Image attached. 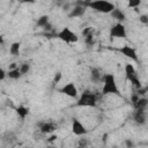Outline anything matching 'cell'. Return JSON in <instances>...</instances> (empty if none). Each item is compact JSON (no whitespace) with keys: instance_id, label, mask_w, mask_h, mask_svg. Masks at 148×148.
I'll return each instance as SVG.
<instances>
[{"instance_id":"1","label":"cell","mask_w":148,"mask_h":148,"mask_svg":"<svg viewBox=\"0 0 148 148\" xmlns=\"http://www.w3.org/2000/svg\"><path fill=\"white\" fill-rule=\"evenodd\" d=\"M102 82H103V87H102V95L103 96H108V95L121 96L113 74H104Z\"/></svg>"},{"instance_id":"2","label":"cell","mask_w":148,"mask_h":148,"mask_svg":"<svg viewBox=\"0 0 148 148\" xmlns=\"http://www.w3.org/2000/svg\"><path fill=\"white\" fill-rule=\"evenodd\" d=\"M97 95L90 90L83 91L77 98L76 106H86V108H95L97 105Z\"/></svg>"},{"instance_id":"3","label":"cell","mask_w":148,"mask_h":148,"mask_svg":"<svg viewBox=\"0 0 148 148\" xmlns=\"http://www.w3.org/2000/svg\"><path fill=\"white\" fill-rule=\"evenodd\" d=\"M87 6L95 12L103 13V14H110V12L116 7L112 2L108 0H91L90 2L87 3Z\"/></svg>"},{"instance_id":"4","label":"cell","mask_w":148,"mask_h":148,"mask_svg":"<svg viewBox=\"0 0 148 148\" xmlns=\"http://www.w3.org/2000/svg\"><path fill=\"white\" fill-rule=\"evenodd\" d=\"M124 71H125V75H126L127 80H128L136 89H139L140 87H142V86H141V81H140V79H139V76H138V74H136V71H135V68H134V66H133L132 64H125Z\"/></svg>"},{"instance_id":"5","label":"cell","mask_w":148,"mask_h":148,"mask_svg":"<svg viewBox=\"0 0 148 148\" xmlns=\"http://www.w3.org/2000/svg\"><path fill=\"white\" fill-rule=\"evenodd\" d=\"M57 37H58L60 40H62V42H65V43H67V44H73V43H76V42L79 40L77 35H76L73 30H71L68 27L62 28V29L57 34Z\"/></svg>"},{"instance_id":"6","label":"cell","mask_w":148,"mask_h":148,"mask_svg":"<svg viewBox=\"0 0 148 148\" xmlns=\"http://www.w3.org/2000/svg\"><path fill=\"white\" fill-rule=\"evenodd\" d=\"M126 35V28L121 22H117L110 29V37L112 38H125Z\"/></svg>"},{"instance_id":"7","label":"cell","mask_w":148,"mask_h":148,"mask_svg":"<svg viewBox=\"0 0 148 148\" xmlns=\"http://www.w3.org/2000/svg\"><path fill=\"white\" fill-rule=\"evenodd\" d=\"M36 126L43 134H52L57 130V124L53 121H39L36 124Z\"/></svg>"},{"instance_id":"8","label":"cell","mask_w":148,"mask_h":148,"mask_svg":"<svg viewBox=\"0 0 148 148\" xmlns=\"http://www.w3.org/2000/svg\"><path fill=\"white\" fill-rule=\"evenodd\" d=\"M59 91H60L61 94L68 96V97H72V98H76V97H77V92H79L76 86H75L73 82L66 83L65 86H62V87L59 89Z\"/></svg>"},{"instance_id":"9","label":"cell","mask_w":148,"mask_h":148,"mask_svg":"<svg viewBox=\"0 0 148 148\" xmlns=\"http://www.w3.org/2000/svg\"><path fill=\"white\" fill-rule=\"evenodd\" d=\"M118 51L126 58H130L131 60L133 61H138V54H136V50L133 47V46H130V45H123L120 49H118Z\"/></svg>"},{"instance_id":"10","label":"cell","mask_w":148,"mask_h":148,"mask_svg":"<svg viewBox=\"0 0 148 148\" xmlns=\"http://www.w3.org/2000/svg\"><path fill=\"white\" fill-rule=\"evenodd\" d=\"M133 120L139 126L145 125L147 123V111H146V109H134Z\"/></svg>"},{"instance_id":"11","label":"cell","mask_w":148,"mask_h":148,"mask_svg":"<svg viewBox=\"0 0 148 148\" xmlns=\"http://www.w3.org/2000/svg\"><path fill=\"white\" fill-rule=\"evenodd\" d=\"M72 132L77 136H82L87 133V128L77 118H73V120H72Z\"/></svg>"},{"instance_id":"12","label":"cell","mask_w":148,"mask_h":148,"mask_svg":"<svg viewBox=\"0 0 148 148\" xmlns=\"http://www.w3.org/2000/svg\"><path fill=\"white\" fill-rule=\"evenodd\" d=\"M89 75H90V81L94 82V83L101 82V81L103 80V76H104L103 72H102L101 68H98V67H91Z\"/></svg>"},{"instance_id":"13","label":"cell","mask_w":148,"mask_h":148,"mask_svg":"<svg viewBox=\"0 0 148 148\" xmlns=\"http://www.w3.org/2000/svg\"><path fill=\"white\" fill-rule=\"evenodd\" d=\"M110 15L112 16V18H114V20H117L118 22H121V23L126 20V15H125V13H124L121 9L116 8V7L110 12Z\"/></svg>"},{"instance_id":"14","label":"cell","mask_w":148,"mask_h":148,"mask_svg":"<svg viewBox=\"0 0 148 148\" xmlns=\"http://www.w3.org/2000/svg\"><path fill=\"white\" fill-rule=\"evenodd\" d=\"M84 12H86L84 6L76 5V6L71 10V13L68 14V17H71V18H73V17H80V16H82V15L84 14Z\"/></svg>"},{"instance_id":"15","label":"cell","mask_w":148,"mask_h":148,"mask_svg":"<svg viewBox=\"0 0 148 148\" xmlns=\"http://www.w3.org/2000/svg\"><path fill=\"white\" fill-rule=\"evenodd\" d=\"M134 109H147L148 105V99L146 97H139L135 102L132 103Z\"/></svg>"},{"instance_id":"16","label":"cell","mask_w":148,"mask_h":148,"mask_svg":"<svg viewBox=\"0 0 148 148\" xmlns=\"http://www.w3.org/2000/svg\"><path fill=\"white\" fill-rule=\"evenodd\" d=\"M7 76H8L9 79H12V80H18V79L22 77V74H21V72L18 71V68L16 67V68L9 69L8 73H7Z\"/></svg>"},{"instance_id":"17","label":"cell","mask_w":148,"mask_h":148,"mask_svg":"<svg viewBox=\"0 0 148 148\" xmlns=\"http://www.w3.org/2000/svg\"><path fill=\"white\" fill-rule=\"evenodd\" d=\"M20 50H21V44L18 42H14L9 46V52L13 56H18L20 54Z\"/></svg>"},{"instance_id":"18","label":"cell","mask_w":148,"mask_h":148,"mask_svg":"<svg viewBox=\"0 0 148 148\" xmlns=\"http://www.w3.org/2000/svg\"><path fill=\"white\" fill-rule=\"evenodd\" d=\"M16 113H17V116H18L21 119H24V118L29 114V110H28V108L21 105V106H18V108H16Z\"/></svg>"},{"instance_id":"19","label":"cell","mask_w":148,"mask_h":148,"mask_svg":"<svg viewBox=\"0 0 148 148\" xmlns=\"http://www.w3.org/2000/svg\"><path fill=\"white\" fill-rule=\"evenodd\" d=\"M37 25L40 27V28H45L47 24H49V16L47 15H42L40 17L37 18Z\"/></svg>"},{"instance_id":"20","label":"cell","mask_w":148,"mask_h":148,"mask_svg":"<svg viewBox=\"0 0 148 148\" xmlns=\"http://www.w3.org/2000/svg\"><path fill=\"white\" fill-rule=\"evenodd\" d=\"M17 68H18V71L21 72V74H22V75H25V74H28V73L30 72L31 66H30V64H29V62H23V64H21Z\"/></svg>"},{"instance_id":"21","label":"cell","mask_w":148,"mask_h":148,"mask_svg":"<svg viewBox=\"0 0 148 148\" xmlns=\"http://www.w3.org/2000/svg\"><path fill=\"white\" fill-rule=\"evenodd\" d=\"M84 40L88 45H94L95 44V38H94V34H90V35H87L84 36Z\"/></svg>"},{"instance_id":"22","label":"cell","mask_w":148,"mask_h":148,"mask_svg":"<svg viewBox=\"0 0 148 148\" xmlns=\"http://www.w3.org/2000/svg\"><path fill=\"white\" fill-rule=\"evenodd\" d=\"M141 3V0H128V7L131 8H138Z\"/></svg>"},{"instance_id":"23","label":"cell","mask_w":148,"mask_h":148,"mask_svg":"<svg viewBox=\"0 0 148 148\" xmlns=\"http://www.w3.org/2000/svg\"><path fill=\"white\" fill-rule=\"evenodd\" d=\"M89 145V140L87 138H81L79 139V146L80 147H87Z\"/></svg>"},{"instance_id":"24","label":"cell","mask_w":148,"mask_h":148,"mask_svg":"<svg viewBox=\"0 0 148 148\" xmlns=\"http://www.w3.org/2000/svg\"><path fill=\"white\" fill-rule=\"evenodd\" d=\"M139 21L142 23V24H148V15L146 14H142L139 16Z\"/></svg>"},{"instance_id":"25","label":"cell","mask_w":148,"mask_h":148,"mask_svg":"<svg viewBox=\"0 0 148 148\" xmlns=\"http://www.w3.org/2000/svg\"><path fill=\"white\" fill-rule=\"evenodd\" d=\"M90 34H94V29H92L91 27H88V28H86V29L82 31V36H83V37L87 36V35H90Z\"/></svg>"},{"instance_id":"26","label":"cell","mask_w":148,"mask_h":148,"mask_svg":"<svg viewBox=\"0 0 148 148\" xmlns=\"http://www.w3.org/2000/svg\"><path fill=\"white\" fill-rule=\"evenodd\" d=\"M6 75H7V73L5 72V69L0 67V81H2V80L6 77Z\"/></svg>"},{"instance_id":"27","label":"cell","mask_w":148,"mask_h":148,"mask_svg":"<svg viewBox=\"0 0 148 148\" xmlns=\"http://www.w3.org/2000/svg\"><path fill=\"white\" fill-rule=\"evenodd\" d=\"M22 3H35L36 0H20Z\"/></svg>"},{"instance_id":"28","label":"cell","mask_w":148,"mask_h":148,"mask_svg":"<svg viewBox=\"0 0 148 148\" xmlns=\"http://www.w3.org/2000/svg\"><path fill=\"white\" fill-rule=\"evenodd\" d=\"M60 77H61V74L60 73H57V77H54V82H58Z\"/></svg>"},{"instance_id":"29","label":"cell","mask_w":148,"mask_h":148,"mask_svg":"<svg viewBox=\"0 0 148 148\" xmlns=\"http://www.w3.org/2000/svg\"><path fill=\"white\" fill-rule=\"evenodd\" d=\"M126 145H127V146H133V143H132L131 141H128V140L126 141Z\"/></svg>"},{"instance_id":"30","label":"cell","mask_w":148,"mask_h":148,"mask_svg":"<svg viewBox=\"0 0 148 148\" xmlns=\"http://www.w3.org/2000/svg\"><path fill=\"white\" fill-rule=\"evenodd\" d=\"M0 44H3V38H2L1 35H0Z\"/></svg>"},{"instance_id":"31","label":"cell","mask_w":148,"mask_h":148,"mask_svg":"<svg viewBox=\"0 0 148 148\" xmlns=\"http://www.w3.org/2000/svg\"><path fill=\"white\" fill-rule=\"evenodd\" d=\"M61 1H65V0H61Z\"/></svg>"}]
</instances>
